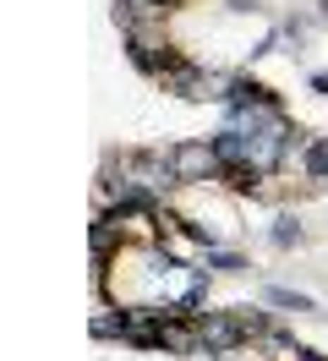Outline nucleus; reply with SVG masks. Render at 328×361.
I'll list each match as a JSON object with an SVG mask.
<instances>
[{"label": "nucleus", "mask_w": 328, "mask_h": 361, "mask_svg": "<svg viewBox=\"0 0 328 361\" xmlns=\"http://www.w3.org/2000/svg\"><path fill=\"white\" fill-rule=\"evenodd\" d=\"M170 170H175V180L186 186V180H219V154H214V142H175L170 154Z\"/></svg>", "instance_id": "nucleus-1"}, {"label": "nucleus", "mask_w": 328, "mask_h": 361, "mask_svg": "<svg viewBox=\"0 0 328 361\" xmlns=\"http://www.w3.org/2000/svg\"><path fill=\"white\" fill-rule=\"evenodd\" d=\"M246 339H252L246 317H224V312L197 317V345H202L208 356H224V350H236V345H246Z\"/></svg>", "instance_id": "nucleus-2"}, {"label": "nucleus", "mask_w": 328, "mask_h": 361, "mask_svg": "<svg viewBox=\"0 0 328 361\" xmlns=\"http://www.w3.org/2000/svg\"><path fill=\"white\" fill-rule=\"evenodd\" d=\"M268 301H274V307H296V312H312V301H306V295H296V290H268Z\"/></svg>", "instance_id": "nucleus-5"}, {"label": "nucleus", "mask_w": 328, "mask_h": 361, "mask_svg": "<svg viewBox=\"0 0 328 361\" xmlns=\"http://www.w3.org/2000/svg\"><path fill=\"white\" fill-rule=\"evenodd\" d=\"M323 17H328V0H323Z\"/></svg>", "instance_id": "nucleus-8"}, {"label": "nucleus", "mask_w": 328, "mask_h": 361, "mask_svg": "<svg viewBox=\"0 0 328 361\" xmlns=\"http://www.w3.org/2000/svg\"><path fill=\"white\" fill-rule=\"evenodd\" d=\"M296 361H317V356H306V350H301V356H296Z\"/></svg>", "instance_id": "nucleus-7"}, {"label": "nucleus", "mask_w": 328, "mask_h": 361, "mask_svg": "<svg viewBox=\"0 0 328 361\" xmlns=\"http://www.w3.org/2000/svg\"><path fill=\"white\" fill-rule=\"evenodd\" d=\"M274 241H279V247H296V241H301L296 219H279V225H274Z\"/></svg>", "instance_id": "nucleus-6"}, {"label": "nucleus", "mask_w": 328, "mask_h": 361, "mask_svg": "<svg viewBox=\"0 0 328 361\" xmlns=\"http://www.w3.org/2000/svg\"><path fill=\"white\" fill-rule=\"evenodd\" d=\"M301 170H306L312 180H328V137L306 142V154H301Z\"/></svg>", "instance_id": "nucleus-3"}, {"label": "nucleus", "mask_w": 328, "mask_h": 361, "mask_svg": "<svg viewBox=\"0 0 328 361\" xmlns=\"http://www.w3.org/2000/svg\"><path fill=\"white\" fill-rule=\"evenodd\" d=\"M93 334L99 339H126V312H93Z\"/></svg>", "instance_id": "nucleus-4"}]
</instances>
